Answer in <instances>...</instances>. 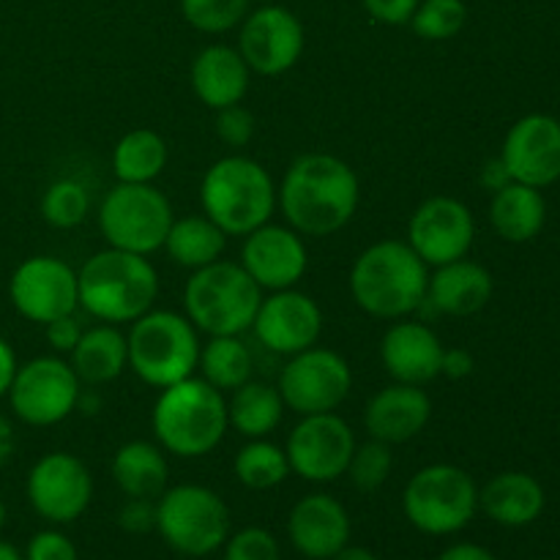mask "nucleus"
I'll return each instance as SVG.
<instances>
[{"mask_svg":"<svg viewBox=\"0 0 560 560\" xmlns=\"http://www.w3.org/2000/svg\"><path fill=\"white\" fill-rule=\"evenodd\" d=\"M279 206L299 235H334L353 219L359 208V178L342 159L306 153L284 173Z\"/></svg>","mask_w":560,"mask_h":560,"instance_id":"nucleus-1","label":"nucleus"},{"mask_svg":"<svg viewBox=\"0 0 560 560\" xmlns=\"http://www.w3.org/2000/svg\"><path fill=\"white\" fill-rule=\"evenodd\" d=\"M430 288L427 262L405 241H381L361 252L350 271L353 301L372 317L399 320L421 306Z\"/></svg>","mask_w":560,"mask_h":560,"instance_id":"nucleus-2","label":"nucleus"},{"mask_svg":"<svg viewBox=\"0 0 560 560\" xmlns=\"http://www.w3.org/2000/svg\"><path fill=\"white\" fill-rule=\"evenodd\" d=\"M80 306L104 323H135L151 312L159 295V273L145 255L104 249L77 273Z\"/></svg>","mask_w":560,"mask_h":560,"instance_id":"nucleus-3","label":"nucleus"},{"mask_svg":"<svg viewBox=\"0 0 560 560\" xmlns=\"http://www.w3.org/2000/svg\"><path fill=\"white\" fill-rule=\"evenodd\" d=\"M228 402L222 392L200 377L162 388L153 408V432L162 448L184 459L206 457L228 432Z\"/></svg>","mask_w":560,"mask_h":560,"instance_id":"nucleus-4","label":"nucleus"},{"mask_svg":"<svg viewBox=\"0 0 560 560\" xmlns=\"http://www.w3.org/2000/svg\"><path fill=\"white\" fill-rule=\"evenodd\" d=\"M206 217L224 235H249L268 224L277 208V186L260 162L246 156L219 159L200 184Z\"/></svg>","mask_w":560,"mask_h":560,"instance_id":"nucleus-5","label":"nucleus"},{"mask_svg":"<svg viewBox=\"0 0 560 560\" xmlns=\"http://www.w3.org/2000/svg\"><path fill=\"white\" fill-rule=\"evenodd\" d=\"M260 290L244 266L217 260L206 268H197L186 282V317L191 326L211 337H238L255 323L262 304Z\"/></svg>","mask_w":560,"mask_h":560,"instance_id":"nucleus-6","label":"nucleus"},{"mask_svg":"<svg viewBox=\"0 0 560 560\" xmlns=\"http://www.w3.org/2000/svg\"><path fill=\"white\" fill-rule=\"evenodd\" d=\"M129 366L142 383L167 388L186 381L200 361V342L189 317L175 312H145L131 326Z\"/></svg>","mask_w":560,"mask_h":560,"instance_id":"nucleus-7","label":"nucleus"},{"mask_svg":"<svg viewBox=\"0 0 560 560\" xmlns=\"http://www.w3.org/2000/svg\"><path fill=\"white\" fill-rule=\"evenodd\" d=\"M479 509V487L457 465H427L402 492V512L427 536H452L468 528Z\"/></svg>","mask_w":560,"mask_h":560,"instance_id":"nucleus-8","label":"nucleus"},{"mask_svg":"<svg viewBox=\"0 0 560 560\" xmlns=\"http://www.w3.org/2000/svg\"><path fill=\"white\" fill-rule=\"evenodd\" d=\"M156 530L178 556L206 558L228 541L230 509L202 485L170 487L156 501Z\"/></svg>","mask_w":560,"mask_h":560,"instance_id":"nucleus-9","label":"nucleus"},{"mask_svg":"<svg viewBox=\"0 0 560 560\" xmlns=\"http://www.w3.org/2000/svg\"><path fill=\"white\" fill-rule=\"evenodd\" d=\"M173 206L153 184H120L98 208V228L113 249L151 255L162 249L173 228Z\"/></svg>","mask_w":560,"mask_h":560,"instance_id":"nucleus-10","label":"nucleus"},{"mask_svg":"<svg viewBox=\"0 0 560 560\" xmlns=\"http://www.w3.org/2000/svg\"><path fill=\"white\" fill-rule=\"evenodd\" d=\"M9 402L16 419L25 424L52 427L69 419L71 410L80 405V377L63 359L38 355L16 370Z\"/></svg>","mask_w":560,"mask_h":560,"instance_id":"nucleus-11","label":"nucleus"},{"mask_svg":"<svg viewBox=\"0 0 560 560\" xmlns=\"http://www.w3.org/2000/svg\"><path fill=\"white\" fill-rule=\"evenodd\" d=\"M353 388L348 361L326 348H306L288 361L279 377L284 405L299 416L334 413Z\"/></svg>","mask_w":560,"mask_h":560,"instance_id":"nucleus-12","label":"nucleus"},{"mask_svg":"<svg viewBox=\"0 0 560 560\" xmlns=\"http://www.w3.org/2000/svg\"><path fill=\"white\" fill-rule=\"evenodd\" d=\"M355 452L353 430L337 413L301 416L288 438L290 470L315 485H328L348 474L350 457Z\"/></svg>","mask_w":560,"mask_h":560,"instance_id":"nucleus-13","label":"nucleus"},{"mask_svg":"<svg viewBox=\"0 0 560 560\" xmlns=\"http://www.w3.org/2000/svg\"><path fill=\"white\" fill-rule=\"evenodd\" d=\"M27 501L47 523L69 525L88 512L93 498L91 470L69 452H52L27 474Z\"/></svg>","mask_w":560,"mask_h":560,"instance_id":"nucleus-14","label":"nucleus"},{"mask_svg":"<svg viewBox=\"0 0 560 560\" xmlns=\"http://www.w3.org/2000/svg\"><path fill=\"white\" fill-rule=\"evenodd\" d=\"M9 295L14 310L33 323H52L80 306L77 271L58 257H31L16 266Z\"/></svg>","mask_w":560,"mask_h":560,"instance_id":"nucleus-15","label":"nucleus"},{"mask_svg":"<svg viewBox=\"0 0 560 560\" xmlns=\"http://www.w3.org/2000/svg\"><path fill=\"white\" fill-rule=\"evenodd\" d=\"M474 241V213L465 202L454 200V197H430L410 217L408 244L427 266L438 268L463 260V257H468Z\"/></svg>","mask_w":560,"mask_h":560,"instance_id":"nucleus-16","label":"nucleus"},{"mask_svg":"<svg viewBox=\"0 0 560 560\" xmlns=\"http://www.w3.org/2000/svg\"><path fill=\"white\" fill-rule=\"evenodd\" d=\"M238 52L252 71L277 77L293 69L304 52V25L284 5H262L246 16L241 27Z\"/></svg>","mask_w":560,"mask_h":560,"instance_id":"nucleus-17","label":"nucleus"},{"mask_svg":"<svg viewBox=\"0 0 560 560\" xmlns=\"http://www.w3.org/2000/svg\"><path fill=\"white\" fill-rule=\"evenodd\" d=\"M512 180L534 189H545L560 180V120L534 113L520 118L509 129L501 148Z\"/></svg>","mask_w":560,"mask_h":560,"instance_id":"nucleus-18","label":"nucleus"},{"mask_svg":"<svg viewBox=\"0 0 560 560\" xmlns=\"http://www.w3.org/2000/svg\"><path fill=\"white\" fill-rule=\"evenodd\" d=\"M252 326L268 350L295 355L317 345L323 331V312L312 295L293 288L273 290L271 299H262Z\"/></svg>","mask_w":560,"mask_h":560,"instance_id":"nucleus-19","label":"nucleus"},{"mask_svg":"<svg viewBox=\"0 0 560 560\" xmlns=\"http://www.w3.org/2000/svg\"><path fill=\"white\" fill-rule=\"evenodd\" d=\"M241 266L260 288L290 290L306 273L310 257L301 235L293 228L262 224L246 235L241 249Z\"/></svg>","mask_w":560,"mask_h":560,"instance_id":"nucleus-20","label":"nucleus"},{"mask_svg":"<svg viewBox=\"0 0 560 560\" xmlns=\"http://www.w3.org/2000/svg\"><path fill=\"white\" fill-rule=\"evenodd\" d=\"M288 536L304 558L331 560L350 545L348 509L326 492L301 498L288 517Z\"/></svg>","mask_w":560,"mask_h":560,"instance_id":"nucleus-21","label":"nucleus"},{"mask_svg":"<svg viewBox=\"0 0 560 560\" xmlns=\"http://www.w3.org/2000/svg\"><path fill=\"white\" fill-rule=\"evenodd\" d=\"M443 342L427 323H394L381 342V361L397 383L424 386L441 375Z\"/></svg>","mask_w":560,"mask_h":560,"instance_id":"nucleus-22","label":"nucleus"},{"mask_svg":"<svg viewBox=\"0 0 560 560\" xmlns=\"http://www.w3.org/2000/svg\"><path fill=\"white\" fill-rule=\"evenodd\" d=\"M432 416V399L421 386L394 383L370 399L364 413V427L375 441L405 443L419 435Z\"/></svg>","mask_w":560,"mask_h":560,"instance_id":"nucleus-23","label":"nucleus"},{"mask_svg":"<svg viewBox=\"0 0 560 560\" xmlns=\"http://www.w3.org/2000/svg\"><path fill=\"white\" fill-rule=\"evenodd\" d=\"M492 290H495L492 273L479 262L463 257V260L438 266L419 310L432 312V315L468 317L490 304Z\"/></svg>","mask_w":560,"mask_h":560,"instance_id":"nucleus-24","label":"nucleus"},{"mask_svg":"<svg viewBox=\"0 0 560 560\" xmlns=\"http://www.w3.org/2000/svg\"><path fill=\"white\" fill-rule=\"evenodd\" d=\"M249 71L238 49L228 44H211L191 63V88L206 107L222 109L246 96Z\"/></svg>","mask_w":560,"mask_h":560,"instance_id":"nucleus-25","label":"nucleus"},{"mask_svg":"<svg viewBox=\"0 0 560 560\" xmlns=\"http://www.w3.org/2000/svg\"><path fill=\"white\" fill-rule=\"evenodd\" d=\"M479 509L498 525L523 528L536 523L545 512V487L530 474L506 470L479 490Z\"/></svg>","mask_w":560,"mask_h":560,"instance_id":"nucleus-26","label":"nucleus"},{"mask_svg":"<svg viewBox=\"0 0 560 560\" xmlns=\"http://www.w3.org/2000/svg\"><path fill=\"white\" fill-rule=\"evenodd\" d=\"M492 230L509 244H528L541 233L547 222V202L541 189L512 180L492 191L490 202Z\"/></svg>","mask_w":560,"mask_h":560,"instance_id":"nucleus-27","label":"nucleus"},{"mask_svg":"<svg viewBox=\"0 0 560 560\" xmlns=\"http://www.w3.org/2000/svg\"><path fill=\"white\" fill-rule=\"evenodd\" d=\"M129 364L126 337L113 326H96L82 331L80 342L71 350V370L88 386H102L115 381Z\"/></svg>","mask_w":560,"mask_h":560,"instance_id":"nucleus-28","label":"nucleus"},{"mask_svg":"<svg viewBox=\"0 0 560 560\" xmlns=\"http://www.w3.org/2000/svg\"><path fill=\"white\" fill-rule=\"evenodd\" d=\"M113 479L129 498H159L167 490L170 468L162 448L148 441H131L113 457Z\"/></svg>","mask_w":560,"mask_h":560,"instance_id":"nucleus-29","label":"nucleus"},{"mask_svg":"<svg viewBox=\"0 0 560 560\" xmlns=\"http://www.w3.org/2000/svg\"><path fill=\"white\" fill-rule=\"evenodd\" d=\"M284 413V399L279 388L268 383L246 381L233 392L228 402V424L249 441L268 438L279 427Z\"/></svg>","mask_w":560,"mask_h":560,"instance_id":"nucleus-30","label":"nucleus"},{"mask_svg":"<svg viewBox=\"0 0 560 560\" xmlns=\"http://www.w3.org/2000/svg\"><path fill=\"white\" fill-rule=\"evenodd\" d=\"M167 142L151 129H135L113 151V173L120 184H153L167 167Z\"/></svg>","mask_w":560,"mask_h":560,"instance_id":"nucleus-31","label":"nucleus"},{"mask_svg":"<svg viewBox=\"0 0 560 560\" xmlns=\"http://www.w3.org/2000/svg\"><path fill=\"white\" fill-rule=\"evenodd\" d=\"M224 246H228V235L217 228L208 217H186L173 222L167 238H164V249L173 257L178 266L206 268L222 257Z\"/></svg>","mask_w":560,"mask_h":560,"instance_id":"nucleus-32","label":"nucleus"},{"mask_svg":"<svg viewBox=\"0 0 560 560\" xmlns=\"http://www.w3.org/2000/svg\"><path fill=\"white\" fill-rule=\"evenodd\" d=\"M202 381L219 392H235L252 377V353L238 337H211L200 350Z\"/></svg>","mask_w":560,"mask_h":560,"instance_id":"nucleus-33","label":"nucleus"},{"mask_svg":"<svg viewBox=\"0 0 560 560\" xmlns=\"http://www.w3.org/2000/svg\"><path fill=\"white\" fill-rule=\"evenodd\" d=\"M233 470L235 479L249 490H273L288 479L290 463L284 448L273 446L266 438H257L235 454Z\"/></svg>","mask_w":560,"mask_h":560,"instance_id":"nucleus-34","label":"nucleus"},{"mask_svg":"<svg viewBox=\"0 0 560 560\" xmlns=\"http://www.w3.org/2000/svg\"><path fill=\"white\" fill-rule=\"evenodd\" d=\"M468 5L463 0H421L410 16V27L424 42H446L465 27Z\"/></svg>","mask_w":560,"mask_h":560,"instance_id":"nucleus-35","label":"nucleus"},{"mask_svg":"<svg viewBox=\"0 0 560 560\" xmlns=\"http://www.w3.org/2000/svg\"><path fill=\"white\" fill-rule=\"evenodd\" d=\"M88 208H91L88 189L74 178L55 180L42 197V217L58 230H71L85 222Z\"/></svg>","mask_w":560,"mask_h":560,"instance_id":"nucleus-36","label":"nucleus"},{"mask_svg":"<svg viewBox=\"0 0 560 560\" xmlns=\"http://www.w3.org/2000/svg\"><path fill=\"white\" fill-rule=\"evenodd\" d=\"M249 0H180V14L202 33H228L246 16Z\"/></svg>","mask_w":560,"mask_h":560,"instance_id":"nucleus-37","label":"nucleus"},{"mask_svg":"<svg viewBox=\"0 0 560 560\" xmlns=\"http://www.w3.org/2000/svg\"><path fill=\"white\" fill-rule=\"evenodd\" d=\"M392 448L388 443H381L372 438L364 446H355L353 457H350L348 474L350 481L359 492H377L383 485H386L388 474H392Z\"/></svg>","mask_w":560,"mask_h":560,"instance_id":"nucleus-38","label":"nucleus"},{"mask_svg":"<svg viewBox=\"0 0 560 560\" xmlns=\"http://www.w3.org/2000/svg\"><path fill=\"white\" fill-rule=\"evenodd\" d=\"M224 560H282V550L271 530L241 528L224 541Z\"/></svg>","mask_w":560,"mask_h":560,"instance_id":"nucleus-39","label":"nucleus"},{"mask_svg":"<svg viewBox=\"0 0 560 560\" xmlns=\"http://www.w3.org/2000/svg\"><path fill=\"white\" fill-rule=\"evenodd\" d=\"M217 135L224 145L230 148H244L249 145L252 137H255V115L246 107L238 104H230V107L217 109Z\"/></svg>","mask_w":560,"mask_h":560,"instance_id":"nucleus-40","label":"nucleus"},{"mask_svg":"<svg viewBox=\"0 0 560 560\" xmlns=\"http://www.w3.org/2000/svg\"><path fill=\"white\" fill-rule=\"evenodd\" d=\"M25 560H77V547L60 530H38L27 541Z\"/></svg>","mask_w":560,"mask_h":560,"instance_id":"nucleus-41","label":"nucleus"},{"mask_svg":"<svg viewBox=\"0 0 560 560\" xmlns=\"http://www.w3.org/2000/svg\"><path fill=\"white\" fill-rule=\"evenodd\" d=\"M118 525L126 534L142 536L156 530V503L151 498H129L118 512Z\"/></svg>","mask_w":560,"mask_h":560,"instance_id":"nucleus-42","label":"nucleus"},{"mask_svg":"<svg viewBox=\"0 0 560 560\" xmlns=\"http://www.w3.org/2000/svg\"><path fill=\"white\" fill-rule=\"evenodd\" d=\"M372 20L383 25H408L421 0H361Z\"/></svg>","mask_w":560,"mask_h":560,"instance_id":"nucleus-43","label":"nucleus"},{"mask_svg":"<svg viewBox=\"0 0 560 560\" xmlns=\"http://www.w3.org/2000/svg\"><path fill=\"white\" fill-rule=\"evenodd\" d=\"M80 337H82V328L80 323H77L74 312L47 323V342L49 348L58 350V353H71V350L77 348V342H80Z\"/></svg>","mask_w":560,"mask_h":560,"instance_id":"nucleus-44","label":"nucleus"},{"mask_svg":"<svg viewBox=\"0 0 560 560\" xmlns=\"http://www.w3.org/2000/svg\"><path fill=\"white\" fill-rule=\"evenodd\" d=\"M476 361L474 355L468 353L465 348H452L443 350V361H441V375H446L448 381H463L474 372Z\"/></svg>","mask_w":560,"mask_h":560,"instance_id":"nucleus-45","label":"nucleus"},{"mask_svg":"<svg viewBox=\"0 0 560 560\" xmlns=\"http://www.w3.org/2000/svg\"><path fill=\"white\" fill-rule=\"evenodd\" d=\"M16 370H20V364H16L14 348L5 339H0V397H9V388L14 383Z\"/></svg>","mask_w":560,"mask_h":560,"instance_id":"nucleus-46","label":"nucleus"},{"mask_svg":"<svg viewBox=\"0 0 560 560\" xmlns=\"http://www.w3.org/2000/svg\"><path fill=\"white\" fill-rule=\"evenodd\" d=\"M438 560H498L487 547L474 545V541H459V545L446 547Z\"/></svg>","mask_w":560,"mask_h":560,"instance_id":"nucleus-47","label":"nucleus"},{"mask_svg":"<svg viewBox=\"0 0 560 560\" xmlns=\"http://www.w3.org/2000/svg\"><path fill=\"white\" fill-rule=\"evenodd\" d=\"M481 184H485L490 191H498L506 184H512V175H509L506 164L501 162V156L485 164V170H481Z\"/></svg>","mask_w":560,"mask_h":560,"instance_id":"nucleus-48","label":"nucleus"},{"mask_svg":"<svg viewBox=\"0 0 560 560\" xmlns=\"http://www.w3.org/2000/svg\"><path fill=\"white\" fill-rule=\"evenodd\" d=\"M14 448H16V432L11 427V421L5 416H0V468L9 465V459L14 457Z\"/></svg>","mask_w":560,"mask_h":560,"instance_id":"nucleus-49","label":"nucleus"},{"mask_svg":"<svg viewBox=\"0 0 560 560\" xmlns=\"http://www.w3.org/2000/svg\"><path fill=\"white\" fill-rule=\"evenodd\" d=\"M331 560H377V556L366 547H355V545H345L342 550L337 552Z\"/></svg>","mask_w":560,"mask_h":560,"instance_id":"nucleus-50","label":"nucleus"},{"mask_svg":"<svg viewBox=\"0 0 560 560\" xmlns=\"http://www.w3.org/2000/svg\"><path fill=\"white\" fill-rule=\"evenodd\" d=\"M0 560H25V552L16 550V547L11 545V541L0 539Z\"/></svg>","mask_w":560,"mask_h":560,"instance_id":"nucleus-51","label":"nucleus"},{"mask_svg":"<svg viewBox=\"0 0 560 560\" xmlns=\"http://www.w3.org/2000/svg\"><path fill=\"white\" fill-rule=\"evenodd\" d=\"M3 525H5V503L0 501V530H3Z\"/></svg>","mask_w":560,"mask_h":560,"instance_id":"nucleus-52","label":"nucleus"},{"mask_svg":"<svg viewBox=\"0 0 560 560\" xmlns=\"http://www.w3.org/2000/svg\"><path fill=\"white\" fill-rule=\"evenodd\" d=\"M260 3H277V0H260Z\"/></svg>","mask_w":560,"mask_h":560,"instance_id":"nucleus-53","label":"nucleus"}]
</instances>
